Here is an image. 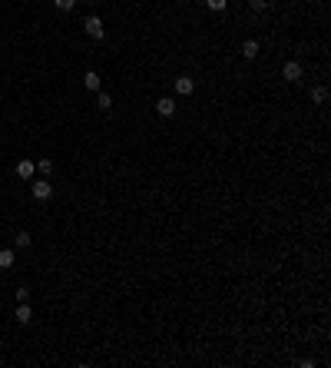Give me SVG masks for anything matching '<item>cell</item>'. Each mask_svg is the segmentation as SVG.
Returning a JSON list of instances; mask_svg holds the SVG:
<instances>
[{"label": "cell", "mask_w": 331, "mask_h": 368, "mask_svg": "<svg viewBox=\"0 0 331 368\" xmlns=\"http://www.w3.org/2000/svg\"><path fill=\"white\" fill-rule=\"evenodd\" d=\"M83 30H87V37H90V40H103V37H106V27H103V20H100L96 14L83 20Z\"/></svg>", "instance_id": "obj_1"}, {"label": "cell", "mask_w": 331, "mask_h": 368, "mask_svg": "<svg viewBox=\"0 0 331 368\" xmlns=\"http://www.w3.org/2000/svg\"><path fill=\"white\" fill-rule=\"evenodd\" d=\"M301 73H305V70H301L298 60H288V63L282 66V77H285L288 83H298V80H301Z\"/></svg>", "instance_id": "obj_2"}, {"label": "cell", "mask_w": 331, "mask_h": 368, "mask_svg": "<svg viewBox=\"0 0 331 368\" xmlns=\"http://www.w3.org/2000/svg\"><path fill=\"white\" fill-rule=\"evenodd\" d=\"M30 192H33V199H50L53 196V186L47 179H37V183H30Z\"/></svg>", "instance_id": "obj_3"}, {"label": "cell", "mask_w": 331, "mask_h": 368, "mask_svg": "<svg viewBox=\"0 0 331 368\" xmlns=\"http://www.w3.org/2000/svg\"><path fill=\"white\" fill-rule=\"evenodd\" d=\"M176 106H179V103H176L173 96H159V100H156V113H159V116H176Z\"/></svg>", "instance_id": "obj_4"}, {"label": "cell", "mask_w": 331, "mask_h": 368, "mask_svg": "<svg viewBox=\"0 0 331 368\" xmlns=\"http://www.w3.org/2000/svg\"><path fill=\"white\" fill-rule=\"evenodd\" d=\"M173 87H176V93H179V96H192V93H196V80H192V77H179Z\"/></svg>", "instance_id": "obj_5"}, {"label": "cell", "mask_w": 331, "mask_h": 368, "mask_svg": "<svg viewBox=\"0 0 331 368\" xmlns=\"http://www.w3.org/2000/svg\"><path fill=\"white\" fill-rule=\"evenodd\" d=\"M33 173H37V163H30V160L17 163V176H20V179H33Z\"/></svg>", "instance_id": "obj_6"}, {"label": "cell", "mask_w": 331, "mask_h": 368, "mask_svg": "<svg viewBox=\"0 0 331 368\" xmlns=\"http://www.w3.org/2000/svg\"><path fill=\"white\" fill-rule=\"evenodd\" d=\"M100 73H96V70H87V73H83V87H87V90H93V93H100Z\"/></svg>", "instance_id": "obj_7"}, {"label": "cell", "mask_w": 331, "mask_h": 368, "mask_svg": "<svg viewBox=\"0 0 331 368\" xmlns=\"http://www.w3.org/2000/svg\"><path fill=\"white\" fill-rule=\"evenodd\" d=\"M14 262H17V252H14V249H0V269L7 272V269H14Z\"/></svg>", "instance_id": "obj_8"}, {"label": "cell", "mask_w": 331, "mask_h": 368, "mask_svg": "<svg viewBox=\"0 0 331 368\" xmlns=\"http://www.w3.org/2000/svg\"><path fill=\"white\" fill-rule=\"evenodd\" d=\"M17 322H20V325L33 322V312H30V305H27V302H17Z\"/></svg>", "instance_id": "obj_9"}, {"label": "cell", "mask_w": 331, "mask_h": 368, "mask_svg": "<svg viewBox=\"0 0 331 368\" xmlns=\"http://www.w3.org/2000/svg\"><path fill=\"white\" fill-rule=\"evenodd\" d=\"M242 56L245 60H255V56H259V40H245L242 43Z\"/></svg>", "instance_id": "obj_10"}, {"label": "cell", "mask_w": 331, "mask_h": 368, "mask_svg": "<svg viewBox=\"0 0 331 368\" xmlns=\"http://www.w3.org/2000/svg\"><path fill=\"white\" fill-rule=\"evenodd\" d=\"M30 242H33V236H30V232H17V236H14V246H17V249H27Z\"/></svg>", "instance_id": "obj_11"}, {"label": "cell", "mask_w": 331, "mask_h": 368, "mask_svg": "<svg viewBox=\"0 0 331 368\" xmlns=\"http://www.w3.org/2000/svg\"><path fill=\"white\" fill-rule=\"evenodd\" d=\"M96 106H100L103 113L113 110V96H110V93H96Z\"/></svg>", "instance_id": "obj_12"}, {"label": "cell", "mask_w": 331, "mask_h": 368, "mask_svg": "<svg viewBox=\"0 0 331 368\" xmlns=\"http://www.w3.org/2000/svg\"><path fill=\"white\" fill-rule=\"evenodd\" d=\"M311 100H315V103L321 106L324 100H328V90H324V87H315V90H311Z\"/></svg>", "instance_id": "obj_13"}, {"label": "cell", "mask_w": 331, "mask_h": 368, "mask_svg": "<svg viewBox=\"0 0 331 368\" xmlns=\"http://www.w3.org/2000/svg\"><path fill=\"white\" fill-rule=\"evenodd\" d=\"M205 7H209V10H215V14H222V10L229 7V0H205Z\"/></svg>", "instance_id": "obj_14"}, {"label": "cell", "mask_w": 331, "mask_h": 368, "mask_svg": "<svg viewBox=\"0 0 331 368\" xmlns=\"http://www.w3.org/2000/svg\"><path fill=\"white\" fill-rule=\"evenodd\" d=\"M37 169L43 176H50V173H53V160H37Z\"/></svg>", "instance_id": "obj_15"}, {"label": "cell", "mask_w": 331, "mask_h": 368, "mask_svg": "<svg viewBox=\"0 0 331 368\" xmlns=\"http://www.w3.org/2000/svg\"><path fill=\"white\" fill-rule=\"evenodd\" d=\"M53 4H56V10H73L79 0H53Z\"/></svg>", "instance_id": "obj_16"}, {"label": "cell", "mask_w": 331, "mask_h": 368, "mask_svg": "<svg viewBox=\"0 0 331 368\" xmlns=\"http://www.w3.org/2000/svg\"><path fill=\"white\" fill-rule=\"evenodd\" d=\"M249 7H252V10H255V14H262V10H265V7H268V0H249Z\"/></svg>", "instance_id": "obj_17"}, {"label": "cell", "mask_w": 331, "mask_h": 368, "mask_svg": "<svg viewBox=\"0 0 331 368\" xmlns=\"http://www.w3.org/2000/svg\"><path fill=\"white\" fill-rule=\"evenodd\" d=\"M30 299V288H17V302H27Z\"/></svg>", "instance_id": "obj_18"}, {"label": "cell", "mask_w": 331, "mask_h": 368, "mask_svg": "<svg viewBox=\"0 0 331 368\" xmlns=\"http://www.w3.org/2000/svg\"><path fill=\"white\" fill-rule=\"evenodd\" d=\"M87 4H90V0H87Z\"/></svg>", "instance_id": "obj_19"}]
</instances>
